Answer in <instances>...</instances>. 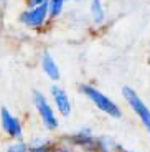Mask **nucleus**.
<instances>
[{
	"label": "nucleus",
	"instance_id": "1",
	"mask_svg": "<svg viewBox=\"0 0 150 152\" xmlns=\"http://www.w3.org/2000/svg\"><path fill=\"white\" fill-rule=\"evenodd\" d=\"M79 91L83 93L101 113L107 114L109 118H112V119L122 118V109L119 107V104H117L116 101H112L109 96H106L102 91H99L98 88L91 86V84H81Z\"/></svg>",
	"mask_w": 150,
	"mask_h": 152
},
{
	"label": "nucleus",
	"instance_id": "2",
	"mask_svg": "<svg viewBox=\"0 0 150 152\" xmlns=\"http://www.w3.org/2000/svg\"><path fill=\"white\" fill-rule=\"evenodd\" d=\"M33 104L43 126H45V129L50 132H55L60 127V121H58V116L53 109V106L50 104V101L42 91H33Z\"/></svg>",
	"mask_w": 150,
	"mask_h": 152
},
{
	"label": "nucleus",
	"instance_id": "3",
	"mask_svg": "<svg viewBox=\"0 0 150 152\" xmlns=\"http://www.w3.org/2000/svg\"><path fill=\"white\" fill-rule=\"evenodd\" d=\"M122 96H124V99L127 101L129 107H130V109L134 111V114L139 118L140 124L143 126V129L150 134V107L143 103L142 98H140L130 86L122 88Z\"/></svg>",
	"mask_w": 150,
	"mask_h": 152
},
{
	"label": "nucleus",
	"instance_id": "4",
	"mask_svg": "<svg viewBox=\"0 0 150 152\" xmlns=\"http://www.w3.org/2000/svg\"><path fill=\"white\" fill-rule=\"evenodd\" d=\"M0 126L2 131L10 137L12 141H23V124L15 114H12L10 109L2 107L0 109Z\"/></svg>",
	"mask_w": 150,
	"mask_h": 152
},
{
	"label": "nucleus",
	"instance_id": "5",
	"mask_svg": "<svg viewBox=\"0 0 150 152\" xmlns=\"http://www.w3.org/2000/svg\"><path fill=\"white\" fill-rule=\"evenodd\" d=\"M96 141H98V137L94 136L89 127H83V129L76 131L74 134L68 136V142H69L73 147H78V149L86 151V152L96 151Z\"/></svg>",
	"mask_w": 150,
	"mask_h": 152
},
{
	"label": "nucleus",
	"instance_id": "6",
	"mask_svg": "<svg viewBox=\"0 0 150 152\" xmlns=\"http://www.w3.org/2000/svg\"><path fill=\"white\" fill-rule=\"evenodd\" d=\"M50 94H51V99L53 103H55V107H56V111L63 116V118H68L69 114H71V99H69V96H68L66 89H63L61 86H58V84H53L51 88H50Z\"/></svg>",
	"mask_w": 150,
	"mask_h": 152
},
{
	"label": "nucleus",
	"instance_id": "7",
	"mask_svg": "<svg viewBox=\"0 0 150 152\" xmlns=\"http://www.w3.org/2000/svg\"><path fill=\"white\" fill-rule=\"evenodd\" d=\"M46 18H48V2L38 5L35 8H30L28 12H23L22 17H20V20L25 23L26 27H31V28L42 27Z\"/></svg>",
	"mask_w": 150,
	"mask_h": 152
},
{
	"label": "nucleus",
	"instance_id": "8",
	"mask_svg": "<svg viewBox=\"0 0 150 152\" xmlns=\"http://www.w3.org/2000/svg\"><path fill=\"white\" fill-rule=\"evenodd\" d=\"M42 68H43V71H45V75L48 76L51 81H58L61 78L60 66H58V63L55 61V58H53L48 51L43 53V56H42Z\"/></svg>",
	"mask_w": 150,
	"mask_h": 152
},
{
	"label": "nucleus",
	"instance_id": "9",
	"mask_svg": "<svg viewBox=\"0 0 150 152\" xmlns=\"http://www.w3.org/2000/svg\"><path fill=\"white\" fill-rule=\"evenodd\" d=\"M120 145L109 136H101L96 141V151L94 152H119Z\"/></svg>",
	"mask_w": 150,
	"mask_h": 152
},
{
	"label": "nucleus",
	"instance_id": "10",
	"mask_svg": "<svg viewBox=\"0 0 150 152\" xmlns=\"http://www.w3.org/2000/svg\"><path fill=\"white\" fill-rule=\"evenodd\" d=\"M91 13L94 17V22L102 23V20H104V8H102L101 0H92L91 2Z\"/></svg>",
	"mask_w": 150,
	"mask_h": 152
},
{
	"label": "nucleus",
	"instance_id": "11",
	"mask_svg": "<svg viewBox=\"0 0 150 152\" xmlns=\"http://www.w3.org/2000/svg\"><path fill=\"white\" fill-rule=\"evenodd\" d=\"M64 2H68V0H48V12L51 18H55L61 13ZM76 2H79V0H76Z\"/></svg>",
	"mask_w": 150,
	"mask_h": 152
},
{
	"label": "nucleus",
	"instance_id": "12",
	"mask_svg": "<svg viewBox=\"0 0 150 152\" xmlns=\"http://www.w3.org/2000/svg\"><path fill=\"white\" fill-rule=\"evenodd\" d=\"M7 152H33L28 145V142L23 141H13L10 145L7 147Z\"/></svg>",
	"mask_w": 150,
	"mask_h": 152
},
{
	"label": "nucleus",
	"instance_id": "13",
	"mask_svg": "<svg viewBox=\"0 0 150 152\" xmlns=\"http://www.w3.org/2000/svg\"><path fill=\"white\" fill-rule=\"evenodd\" d=\"M50 152H74V147L69 145V147H60V145H53V149Z\"/></svg>",
	"mask_w": 150,
	"mask_h": 152
},
{
	"label": "nucleus",
	"instance_id": "14",
	"mask_svg": "<svg viewBox=\"0 0 150 152\" xmlns=\"http://www.w3.org/2000/svg\"><path fill=\"white\" fill-rule=\"evenodd\" d=\"M48 0H26V5L30 8H35V7H38V5H42V4H46Z\"/></svg>",
	"mask_w": 150,
	"mask_h": 152
},
{
	"label": "nucleus",
	"instance_id": "15",
	"mask_svg": "<svg viewBox=\"0 0 150 152\" xmlns=\"http://www.w3.org/2000/svg\"><path fill=\"white\" fill-rule=\"evenodd\" d=\"M119 152H134V151H130V149H125V147H120Z\"/></svg>",
	"mask_w": 150,
	"mask_h": 152
}]
</instances>
